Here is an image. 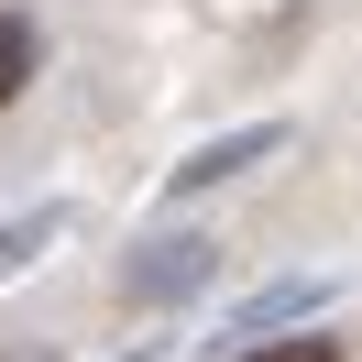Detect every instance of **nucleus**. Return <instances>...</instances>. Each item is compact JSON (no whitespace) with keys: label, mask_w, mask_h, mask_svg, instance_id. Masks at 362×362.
Segmentation results:
<instances>
[{"label":"nucleus","mask_w":362,"mask_h":362,"mask_svg":"<svg viewBox=\"0 0 362 362\" xmlns=\"http://www.w3.org/2000/svg\"><path fill=\"white\" fill-rule=\"evenodd\" d=\"M198 274H209V252H198V242H165V264H143L132 286H143V296H187Z\"/></svg>","instance_id":"obj_1"},{"label":"nucleus","mask_w":362,"mask_h":362,"mask_svg":"<svg viewBox=\"0 0 362 362\" xmlns=\"http://www.w3.org/2000/svg\"><path fill=\"white\" fill-rule=\"evenodd\" d=\"M252 154H274V132H242V143H220V154L176 165V187H209V176H230V165H252Z\"/></svg>","instance_id":"obj_2"},{"label":"nucleus","mask_w":362,"mask_h":362,"mask_svg":"<svg viewBox=\"0 0 362 362\" xmlns=\"http://www.w3.org/2000/svg\"><path fill=\"white\" fill-rule=\"evenodd\" d=\"M23 77H33V33L0 23V99H23Z\"/></svg>","instance_id":"obj_3"},{"label":"nucleus","mask_w":362,"mask_h":362,"mask_svg":"<svg viewBox=\"0 0 362 362\" xmlns=\"http://www.w3.org/2000/svg\"><path fill=\"white\" fill-rule=\"evenodd\" d=\"M242 362H340L329 340H274V351H242Z\"/></svg>","instance_id":"obj_4"}]
</instances>
